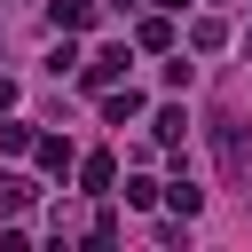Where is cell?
<instances>
[{
  "instance_id": "obj_1",
  "label": "cell",
  "mask_w": 252,
  "mask_h": 252,
  "mask_svg": "<svg viewBox=\"0 0 252 252\" xmlns=\"http://www.w3.org/2000/svg\"><path fill=\"white\" fill-rule=\"evenodd\" d=\"M213 158H220V181L228 189H252V126L236 110H213Z\"/></svg>"
},
{
  "instance_id": "obj_2",
  "label": "cell",
  "mask_w": 252,
  "mask_h": 252,
  "mask_svg": "<svg viewBox=\"0 0 252 252\" xmlns=\"http://www.w3.org/2000/svg\"><path fill=\"white\" fill-rule=\"evenodd\" d=\"M118 79H126V39H118V47H102V55H87V63H79V87H87V94H102V87H118Z\"/></svg>"
},
{
  "instance_id": "obj_3",
  "label": "cell",
  "mask_w": 252,
  "mask_h": 252,
  "mask_svg": "<svg viewBox=\"0 0 252 252\" xmlns=\"http://www.w3.org/2000/svg\"><path fill=\"white\" fill-rule=\"evenodd\" d=\"M79 181H87V197H110V189H118V158H110V150L79 158Z\"/></svg>"
},
{
  "instance_id": "obj_4",
  "label": "cell",
  "mask_w": 252,
  "mask_h": 252,
  "mask_svg": "<svg viewBox=\"0 0 252 252\" xmlns=\"http://www.w3.org/2000/svg\"><path fill=\"white\" fill-rule=\"evenodd\" d=\"M32 158H39V173H71V165H79L63 134H32Z\"/></svg>"
},
{
  "instance_id": "obj_5",
  "label": "cell",
  "mask_w": 252,
  "mask_h": 252,
  "mask_svg": "<svg viewBox=\"0 0 252 252\" xmlns=\"http://www.w3.org/2000/svg\"><path fill=\"white\" fill-rule=\"evenodd\" d=\"M94 16H102L94 0H47V24H55V32H87Z\"/></svg>"
},
{
  "instance_id": "obj_6",
  "label": "cell",
  "mask_w": 252,
  "mask_h": 252,
  "mask_svg": "<svg viewBox=\"0 0 252 252\" xmlns=\"http://www.w3.org/2000/svg\"><path fill=\"white\" fill-rule=\"evenodd\" d=\"M102 118H110V126H134V118H142V94H134V87H102Z\"/></svg>"
},
{
  "instance_id": "obj_7",
  "label": "cell",
  "mask_w": 252,
  "mask_h": 252,
  "mask_svg": "<svg viewBox=\"0 0 252 252\" xmlns=\"http://www.w3.org/2000/svg\"><path fill=\"white\" fill-rule=\"evenodd\" d=\"M189 47H197V55L228 47V24H220V16H197V24H189Z\"/></svg>"
},
{
  "instance_id": "obj_8",
  "label": "cell",
  "mask_w": 252,
  "mask_h": 252,
  "mask_svg": "<svg viewBox=\"0 0 252 252\" xmlns=\"http://www.w3.org/2000/svg\"><path fill=\"white\" fill-rule=\"evenodd\" d=\"M150 134H158L165 150H181V134H189V118H181V102H165V110L150 118Z\"/></svg>"
},
{
  "instance_id": "obj_9",
  "label": "cell",
  "mask_w": 252,
  "mask_h": 252,
  "mask_svg": "<svg viewBox=\"0 0 252 252\" xmlns=\"http://www.w3.org/2000/svg\"><path fill=\"white\" fill-rule=\"evenodd\" d=\"M24 205H32V181L24 173H0V220H16Z\"/></svg>"
},
{
  "instance_id": "obj_10",
  "label": "cell",
  "mask_w": 252,
  "mask_h": 252,
  "mask_svg": "<svg viewBox=\"0 0 252 252\" xmlns=\"http://www.w3.org/2000/svg\"><path fill=\"white\" fill-rule=\"evenodd\" d=\"M165 205H173L181 220H197V213H205V189H197V181H173V189H165Z\"/></svg>"
},
{
  "instance_id": "obj_11",
  "label": "cell",
  "mask_w": 252,
  "mask_h": 252,
  "mask_svg": "<svg viewBox=\"0 0 252 252\" xmlns=\"http://www.w3.org/2000/svg\"><path fill=\"white\" fill-rule=\"evenodd\" d=\"M134 47H173V24H165V16H142V24H134Z\"/></svg>"
},
{
  "instance_id": "obj_12",
  "label": "cell",
  "mask_w": 252,
  "mask_h": 252,
  "mask_svg": "<svg viewBox=\"0 0 252 252\" xmlns=\"http://www.w3.org/2000/svg\"><path fill=\"white\" fill-rule=\"evenodd\" d=\"M0 150H8V158H16V150H32V126H24V118H8V110H0Z\"/></svg>"
},
{
  "instance_id": "obj_13",
  "label": "cell",
  "mask_w": 252,
  "mask_h": 252,
  "mask_svg": "<svg viewBox=\"0 0 252 252\" xmlns=\"http://www.w3.org/2000/svg\"><path fill=\"white\" fill-rule=\"evenodd\" d=\"M158 197H165V189H158V181H142V173H134V181H126V205H142V213H150V205H158Z\"/></svg>"
},
{
  "instance_id": "obj_14",
  "label": "cell",
  "mask_w": 252,
  "mask_h": 252,
  "mask_svg": "<svg viewBox=\"0 0 252 252\" xmlns=\"http://www.w3.org/2000/svg\"><path fill=\"white\" fill-rule=\"evenodd\" d=\"M110 236H118V213H110V205H102V213H94V220H87V244H110Z\"/></svg>"
},
{
  "instance_id": "obj_15",
  "label": "cell",
  "mask_w": 252,
  "mask_h": 252,
  "mask_svg": "<svg viewBox=\"0 0 252 252\" xmlns=\"http://www.w3.org/2000/svg\"><path fill=\"white\" fill-rule=\"evenodd\" d=\"M0 110H16V87H8V79H0Z\"/></svg>"
},
{
  "instance_id": "obj_16",
  "label": "cell",
  "mask_w": 252,
  "mask_h": 252,
  "mask_svg": "<svg viewBox=\"0 0 252 252\" xmlns=\"http://www.w3.org/2000/svg\"><path fill=\"white\" fill-rule=\"evenodd\" d=\"M158 8H165V16H173V8H189V0H158Z\"/></svg>"
},
{
  "instance_id": "obj_17",
  "label": "cell",
  "mask_w": 252,
  "mask_h": 252,
  "mask_svg": "<svg viewBox=\"0 0 252 252\" xmlns=\"http://www.w3.org/2000/svg\"><path fill=\"white\" fill-rule=\"evenodd\" d=\"M244 63H252V32H244Z\"/></svg>"
},
{
  "instance_id": "obj_18",
  "label": "cell",
  "mask_w": 252,
  "mask_h": 252,
  "mask_svg": "<svg viewBox=\"0 0 252 252\" xmlns=\"http://www.w3.org/2000/svg\"><path fill=\"white\" fill-rule=\"evenodd\" d=\"M0 39H8V24H0Z\"/></svg>"
}]
</instances>
